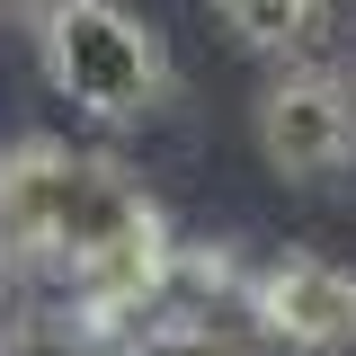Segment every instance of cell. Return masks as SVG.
Here are the masks:
<instances>
[{
    "mask_svg": "<svg viewBox=\"0 0 356 356\" xmlns=\"http://www.w3.org/2000/svg\"><path fill=\"white\" fill-rule=\"evenodd\" d=\"M36 63L54 98H72L98 125H143L178 98V63L152 18H134L125 0H44L36 9Z\"/></svg>",
    "mask_w": 356,
    "mask_h": 356,
    "instance_id": "cell-1",
    "label": "cell"
},
{
    "mask_svg": "<svg viewBox=\"0 0 356 356\" xmlns=\"http://www.w3.org/2000/svg\"><path fill=\"white\" fill-rule=\"evenodd\" d=\"M259 152L294 187H330L356 161V81L330 63H285L259 89Z\"/></svg>",
    "mask_w": 356,
    "mask_h": 356,
    "instance_id": "cell-2",
    "label": "cell"
},
{
    "mask_svg": "<svg viewBox=\"0 0 356 356\" xmlns=\"http://www.w3.org/2000/svg\"><path fill=\"white\" fill-rule=\"evenodd\" d=\"M250 321L285 356H339L356 348V267L321 250H276L250 267Z\"/></svg>",
    "mask_w": 356,
    "mask_h": 356,
    "instance_id": "cell-3",
    "label": "cell"
},
{
    "mask_svg": "<svg viewBox=\"0 0 356 356\" xmlns=\"http://www.w3.org/2000/svg\"><path fill=\"white\" fill-rule=\"evenodd\" d=\"M250 54H276V63H321L330 54V18L339 0H205Z\"/></svg>",
    "mask_w": 356,
    "mask_h": 356,
    "instance_id": "cell-4",
    "label": "cell"
},
{
    "mask_svg": "<svg viewBox=\"0 0 356 356\" xmlns=\"http://www.w3.org/2000/svg\"><path fill=\"white\" fill-rule=\"evenodd\" d=\"M0 356H116L89 321H72L63 303H36V294H18V312L0 321Z\"/></svg>",
    "mask_w": 356,
    "mask_h": 356,
    "instance_id": "cell-5",
    "label": "cell"
},
{
    "mask_svg": "<svg viewBox=\"0 0 356 356\" xmlns=\"http://www.w3.org/2000/svg\"><path fill=\"white\" fill-rule=\"evenodd\" d=\"M116 356H285L267 339H125Z\"/></svg>",
    "mask_w": 356,
    "mask_h": 356,
    "instance_id": "cell-6",
    "label": "cell"
},
{
    "mask_svg": "<svg viewBox=\"0 0 356 356\" xmlns=\"http://www.w3.org/2000/svg\"><path fill=\"white\" fill-rule=\"evenodd\" d=\"M36 9L44 0H0V27H36Z\"/></svg>",
    "mask_w": 356,
    "mask_h": 356,
    "instance_id": "cell-7",
    "label": "cell"
},
{
    "mask_svg": "<svg viewBox=\"0 0 356 356\" xmlns=\"http://www.w3.org/2000/svg\"><path fill=\"white\" fill-rule=\"evenodd\" d=\"M18 312V267H9V250H0V321Z\"/></svg>",
    "mask_w": 356,
    "mask_h": 356,
    "instance_id": "cell-8",
    "label": "cell"
}]
</instances>
